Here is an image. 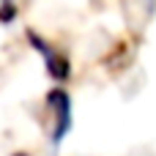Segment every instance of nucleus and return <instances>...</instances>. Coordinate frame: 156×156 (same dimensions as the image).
Instances as JSON below:
<instances>
[{
  "label": "nucleus",
  "instance_id": "1",
  "mask_svg": "<svg viewBox=\"0 0 156 156\" xmlns=\"http://www.w3.org/2000/svg\"><path fill=\"white\" fill-rule=\"evenodd\" d=\"M47 107L52 110V118H55V126H52V140L60 143L71 126V101L66 96V90H52L47 96Z\"/></svg>",
  "mask_w": 156,
  "mask_h": 156
},
{
  "label": "nucleus",
  "instance_id": "2",
  "mask_svg": "<svg viewBox=\"0 0 156 156\" xmlns=\"http://www.w3.org/2000/svg\"><path fill=\"white\" fill-rule=\"evenodd\" d=\"M27 36H30L33 47L44 52V60H47V69H49V74H52L55 80H66V77H69V60H66L60 52H55L49 44H44V41H41L36 33H27Z\"/></svg>",
  "mask_w": 156,
  "mask_h": 156
}]
</instances>
